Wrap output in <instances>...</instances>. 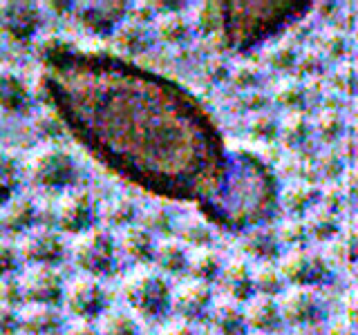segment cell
Segmentation results:
<instances>
[{
  "instance_id": "6da1fadb",
  "label": "cell",
  "mask_w": 358,
  "mask_h": 335,
  "mask_svg": "<svg viewBox=\"0 0 358 335\" xmlns=\"http://www.w3.org/2000/svg\"><path fill=\"white\" fill-rule=\"evenodd\" d=\"M41 89L63 128L110 172L145 193L206 204L227 181L231 154L199 100L119 56L48 40Z\"/></svg>"
},
{
  "instance_id": "7a4b0ae2",
  "label": "cell",
  "mask_w": 358,
  "mask_h": 335,
  "mask_svg": "<svg viewBox=\"0 0 358 335\" xmlns=\"http://www.w3.org/2000/svg\"><path fill=\"white\" fill-rule=\"evenodd\" d=\"M278 204V179L273 172L246 150L231 154L227 181L215 197L199 210L206 221L233 232L255 230L273 215Z\"/></svg>"
},
{
  "instance_id": "3957f363",
  "label": "cell",
  "mask_w": 358,
  "mask_h": 335,
  "mask_svg": "<svg viewBox=\"0 0 358 335\" xmlns=\"http://www.w3.org/2000/svg\"><path fill=\"white\" fill-rule=\"evenodd\" d=\"M309 9L307 3H208L199 20L204 31L217 36L224 47L249 52L309 14Z\"/></svg>"
},
{
  "instance_id": "277c9868",
  "label": "cell",
  "mask_w": 358,
  "mask_h": 335,
  "mask_svg": "<svg viewBox=\"0 0 358 335\" xmlns=\"http://www.w3.org/2000/svg\"><path fill=\"white\" fill-rule=\"evenodd\" d=\"M22 172L31 186L54 193V190H72L78 179V165L67 150L59 145H45L31 152Z\"/></svg>"
},
{
  "instance_id": "5b68a950",
  "label": "cell",
  "mask_w": 358,
  "mask_h": 335,
  "mask_svg": "<svg viewBox=\"0 0 358 335\" xmlns=\"http://www.w3.org/2000/svg\"><path fill=\"white\" fill-rule=\"evenodd\" d=\"M123 297H126L130 308L145 320L164 318L173 302V293L166 279L159 273L148 271V268H137L126 277Z\"/></svg>"
},
{
  "instance_id": "8992f818",
  "label": "cell",
  "mask_w": 358,
  "mask_h": 335,
  "mask_svg": "<svg viewBox=\"0 0 358 335\" xmlns=\"http://www.w3.org/2000/svg\"><path fill=\"white\" fill-rule=\"evenodd\" d=\"M72 260L90 277H106L117 266V246L110 232L92 228L72 244Z\"/></svg>"
},
{
  "instance_id": "52a82bcc",
  "label": "cell",
  "mask_w": 358,
  "mask_h": 335,
  "mask_svg": "<svg viewBox=\"0 0 358 335\" xmlns=\"http://www.w3.org/2000/svg\"><path fill=\"white\" fill-rule=\"evenodd\" d=\"M285 282L298 288H316L331 279V264L307 248H291L278 264Z\"/></svg>"
},
{
  "instance_id": "ba28073f",
  "label": "cell",
  "mask_w": 358,
  "mask_h": 335,
  "mask_svg": "<svg viewBox=\"0 0 358 335\" xmlns=\"http://www.w3.org/2000/svg\"><path fill=\"white\" fill-rule=\"evenodd\" d=\"M96 217H99V212H96V204L92 195L81 188L67 190V193L56 201V208L52 215L56 226L63 232L76 234V237L87 230H92Z\"/></svg>"
},
{
  "instance_id": "9c48e42d",
  "label": "cell",
  "mask_w": 358,
  "mask_h": 335,
  "mask_svg": "<svg viewBox=\"0 0 358 335\" xmlns=\"http://www.w3.org/2000/svg\"><path fill=\"white\" fill-rule=\"evenodd\" d=\"M65 308L72 313L76 320H90L101 318L106 313L108 306V293L106 288L101 286L96 277H78L65 288Z\"/></svg>"
},
{
  "instance_id": "30bf717a",
  "label": "cell",
  "mask_w": 358,
  "mask_h": 335,
  "mask_svg": "<svg viewBox=\"0 0 358 335\" xmlns=\"http://www.w3.org/2000/svg\"><path fill=\"white\" fill-rule=\"evenodd\" d=\"M41 27V5L25 0L0 3V36L11 43H27Z\"/></svg>"
},
{
  "instance_id": "8fae6325",
  "label": "cell",
  "mask_w": 358,
  "mask_h": 335,
  "mask_svg": "<svg viewBox=\"0 0 358 335\" xmlns=\"http://www.w3.org/2000/svg\"><path fill=\"white\" fill-rule=\"evenodd\" d=\"M280 315L287 324H294L298 329L318 327L324 318L322 299L313 288H298L294 286L278 299Z\"/></svg>"
},
{
  "instance_id": "7c38bea8",
  "label": "cell",
  "mask_w": 358,
  "mask_h": 335,
  "mask_svg": "<svg viewBox=\"0 0 358 335\" xmlns=\"http://www.w3.org/2000/svg\"><path fill=\"white\" fill-rule=\"evenodd\" d=\"M18 279H20L22 299L27 304L54 306L65 295V284L61 275L54 271V266H31Z\"/></svg>"
},
{
  "instance_id": "4fadbf2b",
  "label": "cell",
  "mask_w": 358,
  "mask_h": 335,
  "mask_svg": "<svg viewBox=\"0 0 358 335\" xmlns=\"http://www.w3.org/2000/svg\"><path fill=\"white\" fill-rule=\"evenodd\" d=\"M65 241L50 228H31L18 241V255L31 266H56L65 257Z\"/></svg>"
},
{
  "instance_id": "5bb4252c",
  "label": "cell",
  "mask_w": 358,
  "mask_h": 335,
  "mask_svg": "<svg viewBox=\"0 0 358 335\" xmlns=\"http://www.w3.org/2000/svg\"><path fill=\"white\" fill-rule=\"evenodd\" d=\"M74 7L76 20L96 36L117 31L128 14V3H78Z\"/></svg>"
},
{
  "instance_id": "9a60e30c",
  "label": "cell",
  "mask_w": 358,
  "mask_h": 335,
  "mask_svg": "<svg viewBox=\"0 0 358 335\" xmlns=\"http://www.w3.org/2000/svg\"><path fill=\"white\" fill-rule=\"evenodd\" d=\"M210 284L199 282V279H188L173 293L171 308L186 322L199 320L210 306Z\"/></svg>"
},
{
  "instance_id": "2e32d148",
  "label": "cell",
  "mask_w": 358,
  "mask_h": 335,
  "mask_svg": "<svg viewBox=\"0 0 358 335\" xmlns=\"http://www.w3.org/2000/svg\"><path fill=\"white\" fill-rule=\"evenodd\" d=\"M217 284L224 290L227 299H233V302H249L255 295L253 268L244 260H233L229 264H224L222 273L217 277Z\"/></svg>"
},
{
  "instance_id": "e0dca14e",
  "label": "cell",
  "mask_w": 358,
  "mask_h": 335,
  "mask_svg": "<svg viewBox=\"0 0 358 335\" xmlns=\"http://www.w3.org/2000/svg\"><path fill=\"white\" fill-rule=\"evenodd\" d=\"M31 107L29 85L14 70H0V110L11 117L27 114Z\"/></svg>"
},
{
  "instance_id": "ac0fdd59",
  "label": "cell",
  "mask_w": 358,
  "mask_h": 335,
  "mask_svg": "<svg viewBox=\"0 0 358 335\" xmlns=\"http://www.w3.org/2000/svg\"><path fill=\"white\" fill-rule=\"evenodd\" d=\"M246 315V327L253 329V333H273L285 324L282 315H280L278 299L266 297V295H253L244 306Z\"/></svg>"
},
{
  "instance_id": "d6986e66",
  "label": "cell",
  "mask_w": 358,
  "mask_h": 335,
  "mask_svg": "<svg viewBox=\"0 0 358 335\" xmlns=\"http://www.w3.org/2000/svg\"><path fill=\"white\" fill-rule=\"evenodd\" d=\"M63 327V315L54 306L27 304L20 311V331L25 335H56Z\"/></svg>"
},
{
  "instance_id": "ffe728a7",
  "label": "cell",
  "mask_w": 358,
  "mask_h": 335,
  "mask_svg": "<svg viewBox=\"0 0 358 335\" xmlns=\"http://www.w3.org/2000/svg\"><path fill=\"white\" fill-rule=\"evenodd\" d=\"M38 219V208L31 199H11L9 204L0 210V230L9 232H29L34 221Z\"/></svg>"
},
{
  "instance_id": "44dd1931",
  "label": "cell",
  "mask_w": 358,
  "mask_h": 335,
  "mask_svg": "<svg viewBox=\"0 0 358 335\" xmlns=\"http://www.w3.org/2000/svg\"><path fill=\"white\" fill-rule=\"evenodd\" d=\"M210 324L220 335H246V315L238 302L222 299L210 308Z\"/></svg>"
},
{
  "instance_id": "7402d4cb",
  "label": "cell",
  "mask_w": 358,
  "mask_h": 335,
  "mask_svg": "<svg viewBox=\"0 0 358 335\" xmlns=\"http://www.w3.org/2000/svg\"><path fill=\"white\" fill-rule=\"evenodd\" d=\"M121 251L126 257H130L132 262L145 264L155 260L157 244L152 239V232L145 226H128L123 230V237H121Z\"/></svg>"
},
{
  "instance_id": "603a6c76",
  "label": "cell",
  "mask_w": 358,
  "mask_h": 335,
  "mask_svg": "<svg viewBox=\"0 0 358 335\" xmlns=\"http://www.w3.org/2000/svg\"><path fill=\"white\" fill-rule=\"evenodd\" d=\"M188 260H190V253L186 251L184 241L179 239H164L157 244V251H155V264L162 268L164 273H184L188 271Z\"/></svg>"
},
{
  "instance_id": "cb8c5ba5",
  "label": "cell",
  "mask_w": 358,
  "mask_h": 335,
  "mask_svg": "<svg viewBox=\"0 0 358 335\" xmlns=\"http://www.w3.org/2000/svg\"><path fill=\"white\" fill-rule=\"evenodd\" d=\"M242 248H244V253L249 255V257H253V260H260V264H264V262H271L273 257L278 255L280 237L273 230L255 228V230H251L244 237Z\"/></svg>"
},
{
  "instance_id": "d4e9b609",
  "label": "cell",
  "mask_w": 358,
  "mask_h": 335,
  "mask_svg": "<svg viewBox=\"0 0 358 335\" xmlns=\"http://www.w3.org/2000/svg\"><path fill=\"white\" fill-rule=\"evenodd\" d=\"M307 232L309 239H320V241H331L336 234L341 232L338 223V210L336 208H313L311 215L307 217Z\"/></svg>"
},
{
  "instance_id": "484cf974",
  "label": "cell",
  "mask_w": 358,
  "mask_h": 335,
  "mask_svg": "<svg viewBox=\"0 0 358 335\" xmlns=\"http://www.w3.org/2000/svg\"><path fill=\"white\" fill-rule=\"evenodd\" d=\"M20 184V163L14 152L0 145V206H7L16 199V190Z\"/></svg>"
},
{
  "instance_id": "4316f807",
  "label": "cell",
  "mask_w": 358,
  "mask_h": 335,
  "mask_svg": "<svg viewBox=\"0 0 358 335\" xmlns=\"http://www.w3.org/2000/svg\"><path fill=\"white\" fill-rule=\"evenodd\" d=\"M327 260H329V264L350 266V268L354 264H358V228L336 234V237L329 241Z\"/></svg>"
},
{
  "instance_id": "83f0119b",
  "label": "cell",
  "mask_w": 358,
  "mask_h": 335,
  "mask_svg": "<svg viewBox=\"0 0 358 335\" xmlns=\"http://www.w3.org/2000/svg\"><path fill=\"white\" fill-rule=\"evenodd\" d=\"M222 260L215 251L210 248H197L195 253H190V260H188V273L193 275V279H199V282H215L222 273Z\"/></svg>"
},
{
  "instance_id": "f1b7e54d",
  "label": "cell",
  "mask_w": 358,
  "mask_h": 335,
  "mask_svg": "<svg viewBox=\"0 0 358 335\" xmlns=\"http://www.w3.org/2000/svg\"><path fill=\"white\" fill-rule=\"evenodd\" d=\"M99 335H139V324L126 311H106L96 322Z\"/></svg>"
},
{
  "instance_id": "f546056e",
  "label": "cell",
  "mask_w": 358,
  "mask_h": 335,
  "mask_svg": "<svg viewBox=\"0 0 358 335\" xmlns=\"http://www.w3.org/2000/svg\"><path fill=\"white\" fill-rule=\"evenodd\" d=\"M253 286L257 295L273 297L285 290V277L278 266H273L271 262H264L257 264V268H253Z\"/></svg>"
},
{
  "instance_id": "4dcf8cb0",
  "label": "cell",
  "mask_w": 358,
  "mask_h": 335,
  "mask_svg": "<svg viewBox=\"0 0 358 335\" xmlns=\"http://www.w3.org/2000/svg\"><path fill=\"white\" fill-rule=\"evenodd\" d=\"M117 43L121 50H126L130 54H139L150 47L152 36L141 22H130V25H121L117 29Z\"/></svg>"
},
{
  "instance_id": "1f68e13d",
  "label": "cell",
  "mask_w": 358,
  "mask_h": 335,
  "mask_svg": "<svg viewBox=\"0 0 358 335\" xmlns=\"http://www.w3.org/2000/svg\"><path fill=\"white\" fill-rule=\"evenodd\" d=\"M282 201L289 212L305 215V212L313 210V206L320 204V193L313 186H294L282 195Z\"/></svg>"
},
{
  "instance_id": "d6a6232c",
  "label": "cell",
  "mask_w": 358,
  "mask_h": 335,
  "mask_svg": "<svg viewBox=\"0 0 358 335\" xmlns=\"http://www.w3.org/2000/svg\"><path fill=\"white\" fill-rule=\"evenodd\" d=\"M134 215H137V208H134L132 201L128 199H112L101 210V217L108 223H115V226H130Z\"/></svg>"
},
{
  "instance_id": "836d02e7",
  "label": "cell",
  "mask_w": 358,
  "mask_h": 335,
  "mask_svg": "<svg viewBox=\"0 0 358 335\" xmlns=\"http://www.w3.org/2000/svg\"><path fill=\"white\" fill-rule=\"evenodd\" d=\"M157 36L168 45H177L186 40L188 36V25L179 14H168L159 22H157Z\"/></svg>"
},
{
  "instance_id": "e575fe53",
  "label": "cell",
  "mask_w": 358,
  "mask_h": 335,
  "mask_svg": "<svg viewBox=\"0 0 358 335\" xmlns=\"http://www.w3.org/2000/svg\"><path fill=\"white\" fill-rule=\"evenodd\" d=\"M179 237H182V241L206 248V244L210 241V230L206 223L199 219H184L182 226H179Z\"/></svg>"
},
{
  "instance_id": "d590c367",
  "label": "cell",
  "mask_w": 358,
  "mask_h": 335,
  "mask_svg": "<svg viewBox=\"0 0 358 335\" xmlns=\"http://www.w3.org/2000/svg\"><path fill=\"white\" fill-rule=\"evenodd\" d=\"M307 121L300 114H289L282 123L278 126V134L282 137L287 143H300L307 139Z\"/></svg>"
},
{
  "instance_id": "8d00e7d4",
  "label": "cell",
  "mask_w": 358,
  "mask_h": 335,
  "mask_svg": "<svg viewBox=\"0 0 358 335\" xmlns=\"http://www.w3.org/2000/svg\"><path fill=\"white\" fill-rule=\"evenodd\" d=\"M280 244H291L294 248H305V241L309 239L307 223L305 221H289L287 226L278 232Z\"/></svg>"
},
{
  "instance_id": "74e56055",
  "label": "cell",
  "mask_w": 358,
  "mask_h": 335,
  "mask_svg": "<svg viewBox=\"0 0 358 335\" xmlns=\"http://www.w3.org/2000/svg\"><path fill=\"white\" fill-rule=\"evenodd\" d=\"M22 299V290H20V279L18 277H5L0 279V306L7 308H16Z\"/></svg>"
},
{
  "instance_id": "f35d334b",
  "label": "cell",
  "mask_w": 358,
  "mask_h": 335,
  "mask_svg": "<svg viewBox=\"0 0 358 335\" xmlns=\"http://www.w3.org/2000/svg\"><path fill=\"white\" fill-rule=\"evenodd\" d=\"M18 260H20L18 246L9 244V241H5V239H0V279L11 277V275L16 273Z\"/></svg>"
},
{
  "instance_id": "ab89813d",
  "label": "cell",
  "mask_w": 358,
  "mask_h": 335,
  "mask_svg": "<svg viewBox=\"0 0 358 335\" xmlns=\"http://www.w3.org/2000/svg\"><path fill=\"white\" fill-rule=\"evenodd\" d=\"M305 96H307V89L300 83H287V85L280 87V92H278V100L287 107L305 105Z\"/></svg>"
},
{
  "instance_id": "60d3db41",
  "label": "cell",
  "mask_w": 358,
  "mask_h": 335,
  "mask_svg": "<svg viewBox=\"0 0 358 335\" xmlns=\"http://www.w3.org/2000/svg\"><path fill=\"white\" fill-rule=\"evenodd\" d=\"M20 331V311L0 306V335H16Z\"/></svg>"
},
{
  "instance_id": "b9f144b4",
  "label": "cell",
  "mask_w": 358,
  "mask_h": 335,
  "mask_svg": "<svg viewBox=\"0 0 358 335\" xmlns=\"http://www.w3.org/2000/svg\"><path fill=\"white\" fill-rule=\"evenodd\" d=\"M343 306H345V318L350 320L352 327H356V329H358V286H356V288H352L350 293L345 295Z\"/></svg>"
},
{
  "instance_id": "7bdbcfd3",
  "label": "cell",
  "mask_w": 358,
  "mask_h": 335,
  "mask_svg": "<svg viewBox=\"0 0 358 335\" xmlns=\"http://www.w3.org/2000/svg\"><path fill=\"white\" fill-rule=\"evenodd\" d=\"M251 128L257 137H262V139H268V137H273V134H278V126L268 117H255Z\"/></svg>"
},
{
  "instance_id": "ee69618b",
  "label": "cell",
  "mask_w": 358,
  "mask_h": 335,
  "mask_svg": "<svg viewBox=\"0 0 358 335\" xmlns=\"http://www.w3.org/2000/svg\"><path fill=\"white\" fill-rule=\"evenodd\" d=\"M67 335H99V331L90 320H74L67 329Z\"/></svg>"
},
{
  "instance_id": "f6af8a7d",
  "label": "cell",
  "mask_w": 358,
  "mask_h": 335,
  "mask_svg": "<svg viewBox=\"0 0 358 335\" xmlns=\"http://www.w3.org/2000/svg\"><path fill=\"white\" fill-rule=\"evenodd\" d=\"M162 335H197V333L190 329L188 324H184V322H173V324H168V327L162 331Z\"/></svg>"
},
{
  "instance_id": "bcb514c9",
  "label": "cell",
  "mask_w": 358,
  "mask_h": 335,
  "mask_svg": "<svg viewBox=\"0 0 358 335\" xmlns=\"http://www.w3.org/2000/svg\"><path fill=\"white\" fill-rule=\"evenodd\" d=\"M294 335H327V333L320 331L318 327H307V329H298Z\"/></svg>"
},
{
  "instance_id": "7dc6e473",
  "label": "cell",
  "mask_w": 358,
  "mask_h": 335,
  "mask_svg": "<svg viewBox=\"0 0 358 335\" xmlns=\"http://www.w3.org/2000/svg\"><path fill=\"white\" fill-rule=\"evenodd\" d=\"M352 273H354V279H356V284H358V264L352 266Z\"/></svg>"
},
{
  "instance_id": "c3c4849f",
  "label": "cell",
  "mask_w": 358,
  "mask_h": 335,
  "mask_svg": "<svg viewBox=\"0 0 358 335\" xmlns=\"http://www.w3.org/2000/svg\"><path fill=\"white\" fill-rule=\"evenodd\" d=\"M246 335H264V333H246Z\"/></svg>"
},
{
  "instance_id": "681fc988",
  "label": "cell",
  "mask_w": 358,
  "mask_h": 335,
  "mask_svg": "<svg viewBox=\"0 0 358 335\" xmlns=\"http://www.w3.org/2000/svg\"><path fill=\"white\" fill-rule=\"evenodd\" d=\"M16 335H25V333H16Z\"/></svg>"
},
{
  "instance_id": "f907efd6",
  "label": "cell",
  "mask_w": 358,
  "mask_h": 335,
  "mask_svg": "<svg viewBox=\"0 0 358 335\" xmlns=\"http://www.w3.org/2000/svg\"><path fill=\"white\" fill-rule=\"evenodd\" d=\"M56 335H61V333H56Z\"/></svg>"
}]
</instances>
